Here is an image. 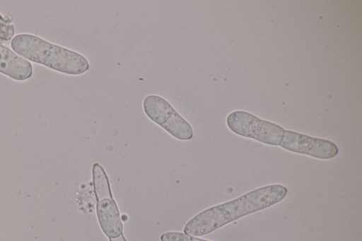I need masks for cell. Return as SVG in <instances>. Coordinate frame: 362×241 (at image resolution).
Here are the masks:
<instances>
[{
  "mask_svg": "<svg viewBox=\"0 0 362 241\" xmlns=\"http://www.w3.org/2000/svg\"><path fill=\"white\" fill-rule=\"evenodd\" d=\"M146 115L177 139L187 141L193 136L191 124L165 98L148 95L143 101Z\"/></svg>",
  "mask_w": 362,
  "mask_h": 241,
  "instance_id": "obj_4",
  "label": "cell"
},
{
  "mask_svg": "<svg viewBox=\"0 0 362 241\" xmlns=\"http://www.w3.org/2000/svg\"><path fill=\"white\" fill-rule=\"evenodd\" d=\"M287 193V188L279 184L257 188L199 212L187 222L184 233L195 237L209 234L243 216L280 202Z\"/></svg>",
  "mask_w": 362,
  "mask_h": 241,
  "instance_id": "obj_1",
  "label": "cell"
},
{
  "mask_svg": "<svg viewBox=\"0 0 362 241\" xmlns=\"http://www.w3.org/2000/svg\"><path fill=\"white\" fill-rule=\"evenodd\" d=\"M13 18L11 15H5L0 10V40L8 42L15 36Z\"/></svg>",
  "mask_w": 362,
  "mask_h": 241,
  "instance_id": "obj_8",
  "label": "cell"
},
{
  "mask_svg": "<svg viewBox=\"0 0 362 241\" xmlns=\"http://www.w3.org/2000/svg\"><path fill=\"white\" fill-rule=\"evenodd\" d=\"M0 73L23 81L32 76L33 68L30 61L0 43Z\"/></svg>",
  "mask_w": 362,
  "mask_h": 241,
  "instance_id": "obj_7",
  "label": "cell"
},
{
  "mask_svg": "<svg viewBox=\"0 0 362 241\" xmlns=\"http://www.w3.org/2000/svg\"><path fill=\"white\" fill-rule=\"evenodd\" d=\"M279 146L291 152L322 160L333 158L339 152L336 144L330 141L290 130H284Z\"/></svg>",
  "mask_w": 362,
  "mask_h": 241,
  "instance_id": "obj_6",
  "label": "cell"
},
{
  "mask_svg": "<svg viewBox=\"0 0 362 241\" xmlns=\"http://www.w3.org/2000/svg\"><path fill=\"white\" fill-rule=\"evenodd\" d=\"M109 241H127L123 233L117 237L115 238H109Z\"/></svg>",
  "mask_w": 362,
  "mask_h": 241,
  "instance_id": "obj_10",
  "label": "cell"
},
{
  "mask_svg": "<svg viewBox=\"0 0 362 241\" xmlns=\"http://www.w3.org/2000/svg\"><path fill=\"white\" fill-rule=\"evenodd\" d=\"M92 179L96 198L97 218L103 233L115 238L123 233V223L115 200L112 197L108 177L98 163L93 165Z\"/></svg>",
  "mask_w": 362,
  "mask_h": 241,
  "instance_id": "obj_3",
  "label": "cell"
},
{
  "mask_svg": "<svg viewBox=\"0 0 362 241\" xmlns=\"http://www.w3.org/2000/svg\"><path fill=\"white\" fill-rule=\"evenodd\" d=\"M62 241H64V240H62Z\"/></svg>",
  "mask_w": 362,
  "mask_h": 241,
  "instance_id": "obj_11",
  "label": "cell"
},
{
  "mask_svg": "<svg viewBox=\"0 0 362 241\" xmlns=\"http://www.w3.org/2000/svg\"><path fill=\"white\" fill-rule=\"evenodd\" d=\"M226 124L230 130L238 135L272 146H279L284 131L279 125L242 110L230 112L226 118Z\"/></svg>",
  "mask_w": 362,
  "mask_h": 241,
  "instance_id": "obj_5",
  "label": "cell"
},
{
  "mask_svg": "<svg viewBox=\"0 0 362 241\" xmlns=\"http://www.w3.org/2000/svg\"><path fill=\"white\" fill-rule=\"evenodd\" d=\"M11 47L28 61L44 65L62 74L81 75L90 68L87 59L81 54L35 35L18 34L11 40Z\"/></svg>",
  "mask_w": 362,
  "mask_h": 241,
  "instance_id": "obj_2",
  "label": "cell"
},
{
  "mask_svg": "<svg viewBox=\"0 0 362 241\" xmlns=\"http://www.w3.org/2000/svg\"><path fill=\"white\" fill-rule=\"evenodd\" d=\"M160 241H211L202 239L195 236L187 235L185 233L177 231H168L163 233L160 237Z\"/></svg>",
  "mask_w": 362,
  "mask_h": 241,
  "instance_id": "obj_9",
  "label": "cell"
}]
</instances>
